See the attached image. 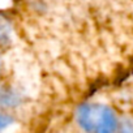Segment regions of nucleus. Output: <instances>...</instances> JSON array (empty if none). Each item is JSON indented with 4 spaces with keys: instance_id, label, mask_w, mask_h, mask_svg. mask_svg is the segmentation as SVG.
I'll return each mask as SVG.
<instances>
[{
    "instance_id": "2",
    "label": "nucleus",
    "mask_w": 133,
    "mask_h": 133,
    "mask_svg": "<svg viewBox=\"0 0 133 133\" xmlns=\"http://www.w3.org/2000/svg\"><path fill=\"white\" fill-rule=\"evenodd\" d=\"M9 33H11V28H9L8 22L4 21L3 18H0V42L8 41Z\"/></svg>"
},
{
    "instance_id": "3",
    "label": "nucleus",
    "mask_w": 133,
    "mask_h": 133,
    "mask_svg": "<svg viewBox=\"0 0 133 133\" xmlns=\"http://www.w3.org/2000/svg\"><path fill=\"white\" fill-rule=\"evenodd\" d=\"M11 123H12V119L9 116H7V115L0 112V132H2L3 129H5Z\"/></svg>"
},
{
    "instance_id": "1",
    "label": "nucleus",
    "mask_w": 133,
    "mask_h": 133,
    "mask_svg": "<svg viewBox=\"0 0 133 133\" xmlns=\"http://www.w3.org/2000/svg\"><path fill=\"white\" fill-rule=\"evenodd\" d=\"M80 125L89 133H115L116 117L111 108L99 104H84L78 108Z\"/></svg>"
},
{
    "instance_id": "4",
    "label": "nucleus",
    "mask_w": 133,
    "mask_h": 133,
    "mask_svg": "<svg viewBox=\"0 0 133 133\" xmlns=\"http://www.w3.org/2000/svg\"><path fill=\"white\" fill-rule=\"evenodd\" d=\"M121 133H133V123L129 120H124L121 125Z\"/></svg>"
}]
</instances>
